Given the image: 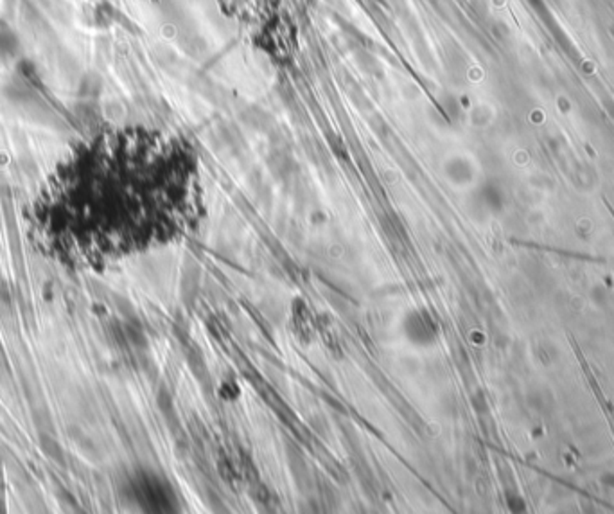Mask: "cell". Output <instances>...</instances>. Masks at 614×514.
I'll list each match as a JSON object with an SVG mask.
<instances>
[{
    "label": "cell",
    "instance_id": "cell-1",
    "mask_svg": "<svg viewBox=\"0 0 614 514\" xmlns=\"http://www.w3.org/2000/svg\"><path fill=\"white\" fill-rule=\"evenodd\" d=\"M203 212L198 157L185 139L113 128L76 148L34 203V227L58 252L119 257L175 243Z\"/></svg>",
    "mask_w": 614,
    "mask_h": 514
}]
</instances>
